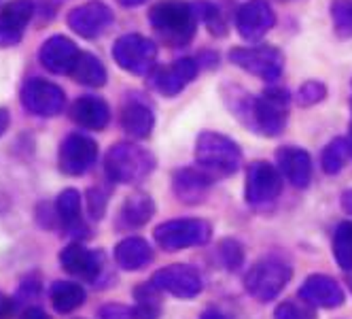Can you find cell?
<instances>
[{"label": "cell", "mask_w": 352, "mask_h": 319, "mask_svg": "<svg viewBox=\"0 0 352 319\" xmlns=\"http://www.w3.org/2000/svg\"><path fill=\"white\" fill-rule=\"evenodd\" d=\"M289 92L287 90H267L261 96H242L234 101L236 115L248 128L261 136H278L287 126Z\"/></svg>", "instance_id": "obj_1"}, {"label": "cell", "mask_w": 352, "mask_h": 319, "mask_svg": "<svg viewBox=\"0 0 352 319\" xmlns=\"http://www.w3.org/2000/svg\"><path fill=\"white\" fill-rule=\"evenodd\" d=\"M151 26L170 47L187 45L197 28L195 7L185 0H162L148 13Z\"/></svg>", "instance_id": "obj_2"}, {"label": "cell", "mask_w": 352, "mask_h": 319, "mask_svg": "<svg viewBox=\"0 0 352 319\" xmlns=\"http://www.w3.org/2000/svg\"><path fill=\"white\" fill-rule=\"evenodd\" d=\"M155 168V158L144 147L132 145V143H117L113 145L107 158H104V170L107 177L115 183H140L146 179Z\"/></svg>", "instance_id": "obj_3"}, {"label": "cell", "mask_w": 352, "mask_h": 319, "mask_svg": "<svg viewBox=\"0 0 352 319\" xmlns=\"http://www.w3.org/2000/svg\"><path fill=\"white\" fill-rule=\"evenodd\" d=\"M195 162L212 177H230L240 168V147L219 132H202L195 143Z\"/></svg>", "instance_id": "obj_4"}, {"label": "cell", "mask_w": 352, "mask_h": 319, "mask_svg": "<svg viewBox=\"0 0 352 319\" xmlns=\"http://www.w3.org/2000/svg\"><path fill=\"white\" fill-rule=\"evenodd\" d=\"M291 266L283 262L280 258H263L255 266H250V271L244 279L246 291L259 302H270L280 296V291L291 281Z\"/></svg>", "instance_id": "obj_5"}, {"label": "cell", "mask_w": 352, "mask_h": 319, "mask_svg": "<svg viewBox=\"0 0 352 319\" xmlns=\"http://www.w3.org/2000/svg\"><path fill=\"white\" fill-rule=\"evenodd\" d=\"M212 228L204 219H170L155 228V243L166 251H181L210 240Z\"/></svg>", "instance_id": "obj_6"}, {"label": "cell", "mask_w": 352, "mask_h": 319, "mask_svg": "<svg viewBox=\"0 0 352 319\" xmlns=\"http://www.w3.org/2000/svg\"><path fill=\"white\" fill-rule=\"evenodd\" d=\"M113 58L132 75H148L157 62V45L142 34H123L113 45Z\"/></svg>", "instance_id": "obj_7"}, {"label": "cell", "mask_w": 352, "mask_h": 319, "mask_svg": "<svg viewBox=\"0 0 352 319\" xmlns=\"http://www.w3.org/2000/svg\"><path fill=\"white\" fill-rule=\"evenodd\" d=\"M60 264L66 273L77 277L81 281H87L91 285L102 283L109 279V262L102 251H94L83 247L81 243H72L62 249Z\"/></svg>", "instance_id": "obj_8"}, {"label": "cell", "mask_w": 352, "mask_h": 319, "mask_svg": "<svg viewBox=\"0 0 352 319\" xmlns=\"http://www.w3.org/2000/svg\"><path fill=\"white\" fill-rule=\"evenodd\" d=\"M230 60L246 70L248 75H255L265 81H274L283 75L285 58L272 45H257V47H236L230 52Z\"/></svg>", "instance_id": "obj_9"}, {"label": "cell", "mask_w": 352, "mask_h": 319, "mask_svg": "<svg viewBox=\"0 0 352 319\" xmlns=\"http://www.w3.org/2000/svg\"><path fill=\"white\" fill-rule=\"evenodd\" d=\"M19 101L23 109L36 117H56L66 107V94L52 81L32 77L21 85Z\"/></svg>", "instance_id": "obj_10"}, {"label": "cell", "mask_w": 352, "mask_h": 319, "mask_svg": "<svg viewBox=\"0 0 352 319\" xmlns=\"http://www.w3.org/2000/svg\"><path fill=\"white\" fill-rule=\"evenodd\" d=\"M98 160V145L94 138L81 134V132H72L60 143V152H58V164L60 170L68 177H79L85 175L87 170L94 168Z\"/></svg>", "instance_id": "obj_11"}, {"label": "cell", "mask_w": 352, "mask_h": 319, "mask_svg": "<svg viewBox=\"0 0 352 319\" xmlns=\"http://www.w3.org/2000/svg\"><path fill=\"white\" fill-rule=\"evenodd\" d=\"M283 192V175L274 164L267 162H253L246 173V203L253 207L267 205L278 198Z\"/></svg>", "instance_id": "obj_12"}, {"label": "cell", "mask_w": 352, "mask_h": 319, "mask_svg": "<svg viewBox=\"0 0 352 319\" xmlns=\"http://www.w3.org/2000/svg\"><path fill=\"white\" fill-rule=\"evenodd\" d=\"M113 9L102 0H91V3L74 7L66 17L72 32H77L83 39L102 37L113 26Z\"/></svg>", "instance_id": "obj_13"}, {"label": "cell", "mask_w": 352, "mask_h": 319, "mask_svg": "<svg viewBox=\"0 0 352 319\" xmlns=\"http://www.w3.org/2000/svg\"><path fill=\"white\" fill-rule=\"evenodd\" d=\"M151 283L160 291H168L176 298H195L204 287L202 275L187 264H172L162 268L151 277Z\"/></svg>", "instance_id": "obj_14"}, {"label": "cell", "mask_w": 352, "mask_h": 319, "mask_svg": "<svg viewBox=\"0 0 352 319\" xmlns=\"http://www.w3.org/2000/svg\"><path fill=\"white\" fill-rule=\"evenodd\" d=\"M274 23H276V15L267 0H248L236 13L238 34L248 43L263 39L274 28Z\"/></svg>", "instance_id": "obj_15"}, {"label": "cell", "mask_w": 352, "mask_h": 319, "mask_svg": "<svg viewBox=\"0 0 352 319\" xmlns=\"http://www.w3.org/2000/svg\"><path fill=\"white\" fill-rule=\"evenodd\" d=\"M81 52L68 37H49L38 49V62L54 75H70Z\"/></svg>", "instance_id": "obj_16"}, {"label": "cell", "mask_w": 352, "mask_h": 319, "mask_svg": "<svg viewBox=\"0 0 352 319\" xmlns=\"http://www.w3.org/2000/svg\"><path fill=\"white\" fill-rule=\"evenodd\" d=\"M34 13V0H11L0 11V47H13L23 39V30Z\"/></svg>", "instance_id": "obj_17"}, {"label": "cell", "mask_w": 352, "mask_h": 319, "mask_svg": "<svg viewBox=\"0 0 352 319\" xmlns=\"http://www.w3.org/2000/svg\"><path fill=\"white\" fill-rule=\"evenodd\" d=\"M195 75H197V62L193 58H181L164 68H157L151 75V85L164 96H176L195 79Z\"/></svg>", "instance_id": "obj_18"}, {"label": "cell", "mask_w": 352, "mask_h": 319, "mask_svg": "<svg viewBox=\"0 0 352 319\" xmlns=\"http://www.w3.org/2000/svg\"><path fill=\"white\" fill-rule=\"evenodd\" d=\"M276 164L283 177L293 185V187H308L312 181V158L308 152L299 150V147H280L276 152Z\"/></svg>", "instance_id": "obj_19"}, {"label": "cell", "mask_w": 352, "mask_h": 319, "mask_svg": "<svg viewBox=\"0 0 352 319\" xmlns=\"http://www.w3.org/2000/svg\"><path fill=\"white\" fill-rule=\"evenodd\" d=\"M299 298L320 309H336L344 305V289L342 285L327 277V275H312L304 281V285L299 287Z\"/></svg>", "instance_id": "obj_20"}, {"label": "cell", "mask_w": 352, "mask_h": 319, "mask_svg": "<svg viewBox=\"0 0 352 319\" xmlns=\"http://www.w3.org/2000/svg\"><path fill=\"white\" fill-rule=\"evenodd\" d=\"M70 117L74 124H79L85 130H104L111 121V109L104 98L87 94L72 103Z\"/></svg>", "instance_id": "obj_21"}, {"label": "cell", "mask_w": 352, "mask_h": 319, "mask_svg": "<svg viewBox=\"0 0 352 319\" xmlns=\"http://www.w3.org/2000/svg\"><path fill=\"white\" fill-rule=\"evenodd\" d=\"M121 126L132 138H148L155 126V115L146 103L130 98L121 109Z\"/></svg>", "instance_id": "obj_22"}, {"label": "cell", "mask_w": 352, "mask_h": 319, "mask_svg": "<svg viewBox=\"0 0 352 319\" xmlns=\"http://www.w3.org/2000/svg\"><path fill=\"white\" fill-rule=\"evenodd\" d=\"M212 175L204 168H183L174 175V192L183 203H197L204 198L206 189L212 183Z\"/></svg>", "instance_id": "obj_23"}, {"label": "cell", "mask_w": 352, "mask_h": 319, "mask_svg": "<svg viewBox=\"0 0 352 319\" xmlns=\"http://www.w3.org/2000/svg\"><path fill=\"white\" fill-rule=\"evenodd\" d=\"M153 260V249L151 245L140 236L123 238L115 247V262L123 271H140Z\"/></svg>", "instance_id": "obj_24"}, {"label": "cell", "mask_w": 352, "mask_h": 319, "mask_svg": "<svg viewBox=\"0 0 352 319\" xmlns=\"http://www.w3.org/2000/svg\"><path fill=\"white\" fill-rule=\"evenodd\" d=\"M56 213L68 234L79 236L81 232H87V228L83 224V215H81V194L77 189L68 187L58 196Z\"/></svg>", "instance_id": "obj_25"}, {"label": "cell", "mask_w": 352, "mask_h": 319, "mask_svg": "<svg viewBox=\"0 0 352 319\" xmlns=\"http://www.w3.org/2000/svg\"><path fill=\"white\" fill-rule=\"evenodd\" d=\"M153 213H155V205H153V200H151V196L136 192V194L128 196L125 203L121 205L119 222L125 228H140L148 222L151 217H153Z\"/></svg>", "instance_id": "obj_26"}, {"label": "cell", "mask_w": 352, "mask_h": 319, "mask_svg": "<svg viewBox=\"0 0 352 319\" xmlns=\"http://www.w3.org/2000/svg\"><path fill=\"white\" fill-rule=\"evenodd\" d=\"M49 300L58 313H72L85 302V289L74 281H56L49 289Z\"/></svg>", "instance_id": "obj_27"}, {"label": "cell", "mask_w": 352, "mask_h": 319, "mask_svg": "<svg viewBox=\"0 0 352 319\" xmlns=\"http://www.w3.org/2000/svg\"><path fill=\"white\" fill-rule=\"evenodd\" d=\"M70 77L74 81H79L81 85H89V88H102L107 83V68L100 62L94 54H85L81 52L77 64H74Z\"/></svg>", "instance_id": "obj_28"}, {"label": "cell", "mask_w": 352, "mask_h": 319, "mask_svg": "<svg viewBox=\"0 0 352 319\" xmlns=\"http://www.w3.org/2000/svg\"><path fill=\"white\" fill-rule=\"evenodd\" d=\"M350 160H352V141L340 136V138H333L322 150L320 166L327 175H338Z\"/></svg>", "instance_id": "obj_29"}, {"label": "cell", "mask_w": 352, "mask_h": 319, "mask_svg": "<svg viewBox=\"0 0 352 319\" xmlns=\"http://www.w3.org/2000/svg\"><path fill=\"white\" fill-rule=\"evenodd\" d=\"M136 305L132 309V317L134 319H157L162 313V305H160V289L153 283H144L140 287H136L134 291Z\"/></svg>", "instance_id": "obj_30"}, {"label": "cell", "mask_w": 352, "mask_h": 319, "mask_svg": "<svg viewBox=\"0 0 352 319\" xmlns=\"http://www.w3.org/2000/svg\"><path fill=\"white\" fill-rule=\"evenodd\" d=\"M333 256L344 271H352V222H342L336 228Z\"/></svg>", "instance_id": "obj_31"}, {"label": "cell", "mask_w": 352, "mask_h": 319, "mask_svg": "<svg viewBox=\"0 0 352 319\" xmlns=\"http://www.w3.org/2000/svg\"><path fill=\"white\" fill-rule=\"evenodd\" d=\"M331 19L338 34L352 37V0H333Z\"/></svg>", "instance_id": "obj_32"}, {"label": "cell", "mask_w": 352, "mask_h": 319, "mask_svg": "<svg viewBox=\"0 0 352 319\" xmlns=\"http://www.w3.org/2000/svg\"><path fill=\"white\" fill-rule=\"evenodd\" d=\"M219 254H221V260L225 264V268H230V271H238L244 262V254H242V247L240 243L234 240V238H225L221 245H219Z\"/></svg>", "instance_id": "obj_33"}, {"label": "cell", "mask_w": 352, "mask_h": 319, "mask_svg": "<svg viewBox=\"0 0 352 319\" xmlns=\"http://www.w3.org/2000/svg\"><path fill=\"white\" fill-rule=\"evenodd\" d=\"M324 96H327V88L320 81H308V83H304V85L299 88L297 101H299V105L310 107V105L320 103Z\"/></svg>", "instance_id": "obj_34"}, {"label": "cell", "mask_w": 352, "mask_h": 319, "mask_svg": "<svg viewBox=\"0 0 352 319\" xmlns=\"http://www.w3.org/2000/svg\"><path fill=\"white\" fill-rule=\"evenodd\" d=\"M107 203H109V194L100 187H91L87 194V207H89V215L94 219H102L104 211H107Z\"/></svg>", "instance_id": "obj_35"}, {"label": "cell", "mask_w": 352, "mask_h": 319, "mask_svg": "<svg viewBox=\"0 0 352 319\" xmlns=\"http://www.w3.org/2000/svg\"><path fill=\"white\" fill-rule=\"evenodd\" d=\"M276 319H312V315L308 311H304L301 307H297L295 302H283L276 307L274 311Z\"/></svg>", "instance_id": "obj_36"}, {"label": "cell", "mask_w": 352, "mask_h": 319, "mask_svg": "<svg viewBox=\"0 0 352 319\" xmlns=\"http://www.w3.org/2000/svg\"><path fill=\"white\" fill-rule=\"evenodd\" d=\"M98 319H132V311L123 305H107L100 309Z\"/></svg>", "instance_id": "obj_37"}, {"label": "cell", "mask_w": 352, "mask_h": 319, "mask_svg": "<svg viewBox=\"0 0 352 319\" xmlns=\"http://www.w3.org/2000/svg\"><path fill=\"white\" fill-rule=\"evenodd\" d=\"M15 311V302L11 296H7V294L0 291V319L3 317H9L11 313Z\"/></svg>", "instance_id": "obj_38"}, {"label": "cell", "mask_w": 352, "mask_h": 319, "mask_svg": "<svg viewBox=\"0 0 352 319\" xmlns=\"http://www.w3.org/2000/svg\"><path fill=\"white\" fill-rule=\"evenodd\" d=\"M19 319H52V317H49V315H47L43 309H38V307H30V309L23 311V315H21Z\"/></svg>", "instance_id": "obj_39"}, {"label": "cell", "mask_w": 352, "mask_h": 319, "mask_svg": "<svg viewBox=\"0 0 352 319\" xmlns=\"http://www.w3.org/2000/svg\"><path fill=\"white\" fill-rule=\"evenodd\" d=\"M9 124H11V113L7 109H0V136L9 130Z\"/></svg>", "instance_id": "obj_40"}, {"label": "cell", "mask_w": 352, "mask_h": 319, "mask_svg": "<svg viewBox=\"0 0 352 319\" xmlns=\"http://www.w3.org/2000/svg\"><path fill=\"white\" fill-rule=\"evenodd\" d=\"M342 207H344V211L348 215H352V189L344 192V196H342Z\"/></svg>", "instance_id": "obj_41"}, {"label": "cell", "mask_w": 352, "mask_h": 319, "mask_svg": "<svg viewBox=\"0 0 352 319\" xmlns=\"http://www.w3.org/2000/svg\"><path fill=\"white\" fill-rule=\"evenodd\" d=\"M202 319H228V317H225L221 311H214V309H210V311H206V313L202 315Z\"/></svg>", "instance_id": "obj_42"}, {"label": "cell", "mask_w": 352, "mask_h": 319, "mask_svg": "<svg viewBox=\"0 0 352 319\" xmlns=\"http://www.w3.org/2000/svg\"><path fill=\"white\" fill-rule=\"evenodd\" d=\"M117 3H119L121 7H140V5L146 3V0H117Z\"/></svg>", "instance_id": "obj_43"}, {"label": "cell", "mask_w": 352, "mask_h": 319, "mask_svg": "<svg viewBox=\"0 0 352 319\" xmlns=\"http://www.w3.org/2000/svg\"><path fill=\"white\" fill-rule=\"evenodd\" d=\"M350 130H352V124H350Z\"/></svg>", "instance_id": "obj_44"}]
</instances>
